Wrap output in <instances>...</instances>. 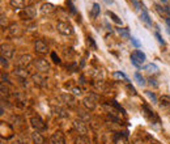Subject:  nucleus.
<instances>
[{
	"mask_svg": "<svg viewBox=\"0 0 170 144\" xmlns=\"http://www.w3.org/2000/svg\"><path fill=\"white\" fill-rule=\"evenodd\" d=\"M130 39H131V42H132V45H133V46H135V47H140V46H142V45H140V43H139V41H137V39H136V38H133V37H131V38H130Z\"/></svg>",
	"mask_w": 170,
	"mask_h": 144,
	"instance_id": "35",
	"label": "nucleus"
},
{
	"mask_svg": "<svg viewBox=\"0 0 170 144\" xmlns=\"http://www.w3.org/2000/svg\"><path fill=\"white\" fill-rule=\"evenodd\" d=\"M154 37L157 38V41L160 42L161 45H165V41H164V38L161 37V35H160V33H158V32H156V33H154Z\"/></svg>",
	"mask_w": 170,
	"mask_h": 144,
	"instance_id": "32",
	"label": "nucleus"
},
{
	"mask_svg": "<svg viewBox=\"0 0 170 144\" xmlns=\"http://www.w3.org/2000/svg\"><path fill=\"white\" fill-rule=\"evenodd\" d=\"M100 12H101V7L98 3H94L92 7V10H90V16L93 17V19H96L97 16H100Z\"/></svg>",
	"mask_w": 170,
	"mask_h": 144,
	"instance_id": "18",
	"label": "nucleus"
},
{
	"mask_svg": "<svg viewBox=\"0 0 170 144\" xmlns=\"http://www.w3.org/2000/svg\"><path fill=\"white\" fill-rule=\"evenodd\" d=\"M118 33L121 34L123 38H126V39H130V38H131V35H130L127 28H118Z\"/></svg>",
	"mask_w": 170,
	"mask_h": 144,
	"instance_id": "22",
	"label": "nucleus"
},
{
	"mask_svg": "<svg viewBox=\"0 0 170 144\" xmlns=\"http://www.w3.org/2000/svg\"><path fill=\"white\" fill-rule=\"evenodd\" d=\"M9 4L12 8L14 9H24V5H25V2L24 0H10Z\"/></svg>",
	"mask_w": 170,
	"mask_h": 144,
	"instance_id": "17",
	"label": "nucleus"
},
{
	"mask_svg": "<svg viewBox=\"0 0 170 144\" xmlns=\"http://www.w3.org/2000/svg\"><path fill=\"white\" fill-rule=\"evenodd\" d=\"M140 17H142V20H143L145 24L152 25V20H151L149 14H148V12H147L145 9H143V10H142V13H140Z\"/></svg>",
	"mask_w": 170,
	"mask_h": 144,
	"instance_id": "19",
	"label": "nucleus"
},
{
	"mask_svg": "<svg viewBox=\"0 0 170 144\" xmlns=\"http://www.w3.org/2000/svg\"><path fill=\"white\" fill-rule=\"evenodd\" d=\"M127 88L130 89V91H131V93H132V94H136V91H135V88H133L132 85H130V84H128V85H127Z\"/></svg>",
	"mask_w": 170,
	"mask_h": 144,
	"instance_id": "40",
	"label": "nucleus"
},
{
	"mask_svg": "<svg viewBox=\"0 0 170 144\" xmlns=\"http://www.w3.org/2000/svg\"><path fill=\"white\" fill-rule=\"evenodd\" d=\"M106 14H107V16H110V19L113 20L115 24H118V25H122V20L119 19V17H118V16H117V14H115L114 12H111V10H107V12H106Z\"/></svg>",
	"mask_w": 170,
	"mask_h": 144,
	"instance_id": "20",
	"label": "nucleus"
},
{
	"mask_svg": "<svg viewBox=\"0 0 170 144\" xmlns=\"http://www.w3.org/2000/svg\"><path fill=\"white\" fill-rule=\"evenodd\" d=\"M31 63H33V59H31V56L29 55V54H24V55H21L19 59L16 60V67L26 68V67L30 66Z\"/></svg>",
	"mask_w": 170,
	"mask_h": 144,
	"instance_id": "5",
	"label": "nucleus"
},
{
	"mask_svg": "<svg viewBox=\"0 0 170 144\" xmlns=\"http://www.w3.org/2000/svg\"><path fill=\"white\" fill-rule=\"evenodd\" d=\"M33 64L35 67V70L38 72H41V74H47L50 71V64L46 59H42V58H38V59L33 60Z\"/></svg>",
	"mask_w": 170,
	"mask_h": 144,
	"instance_id": "1",
	"label": "nucleus"
},
{
	"mask_svg": "<svg viewBox=\"0 0 170 144\" xmlns=\"http://www.w3.org/2000/svg\"><path fill=\"white\" fill-rule=\"evenodd\" d=\"M144 70L148 71V72H152V74H156V72L158 71V67L154 63H149V64H147V66L144 67Z\"/></svg>",
	"mask_w": 170,
	"mask_h": 144,
	"instance_id": "24",
	"label": "nucleus"
},
{
	"mask_svg": "<svg viewBox=\"0 0 170 144\" xmlns=\"http://www.w3.org/2000/svg\"><path fill=\"white\" fill-rule=\"evenodd\" d=\"M0 60H1V66H3V67H7V66H8V59H7V58L1 56V58H0Z\"/></svg>",
	"mask_w": 170,
	"mask_h": 144,
	"instance_id": "36",
	"label": "nucleus"
},
{
	"mask_svg": "<svg viewBox=\"0 0 170 144\" xmlns=\"http://www.w3.org/2000/svg\"><path fill=\"white\" fill-rule=\"evenodd\" d=\"M31 80H33V82H34L35 85L41 86V88H43V86L47 85V77L45 76V74H41V72L31 75Z\"/></svg>",
	"mask_w": 170,
	"mask_h": 144,
	"instance_id": "6",
	"label": "nucleus"
},
{
	"mask_svg": "<svg viewBox=\"0 0 170 144\" xmlns=\"http://www.w3.org/2000/svg\"><path fill=\"white\" fill-rule=\"evenodd\" d=\"M60 98L63 100L64 104H67V105H70V106H75V104H76L75 97L71 96V94H68V93H61V94H60Z\"/></svg>",
	"mask_w": 170,
	"mask_h": 144,
	"instance_id": "14",
	"label": "nucleus"
},
{
	"mask_svg": "<svg viewBox=\"0 0 170 144\" xmlns=\"http://www.w3.org/2000/svg\"><path fill=\"white\" fill-rule=\"evenodd\" d=\"M149 82H151V85L153 84L154 86H157V82H156V80H153V79H149Z\"/></svg>",
	"mask_w": 170,
	"mask_h": 144,
	"instance_id": "41",
	"label": "nucleus"
},
{
	"mask_svg": "<svg viewBox=\"0 0 170 144\" xmlns=\"http://www.w3.org/2000/svg\"><path fill=\"white\" fill-rule=\"evenodd\" d=\"M133 55H135L137 59H139V62L140 63H143V62H145V59H147V56H145V54H144L143 51H140V50H136L135 52H133Z\"/></svg>",
	"mask_w": 170,
	"mask_h": 144,
	"instance_id": "23",
	"label": "nucleus"
},
{
	"mask_svg": "<svg viewBox=\"0 0 170 144\" xmlns=\"http://www.w3.org/2000/svg\"><path fill=\"white\" fill-rule=\"evenodd\" d=\"M103 2L106 3V4H113V2H114V0H103Z\"/></svg>",
	"mask_w": 170,
	"mask_h": 144,
	"instance_id": "42",
	"label": "nucleus"
},
{
	"mask_svg": "<svg viewBox=\"0 0 170 144\" xmlns=\"http://www.w3.org/2000/svg\"><path fill=\"white\" fill-rule=\"evenodd\" d=\"M82 104H84V106L86 107V109H89V110H94V107H96V102H94V100H93V97H85L84 100H82Z\"/></svg>",
	"mask_w": 170,
	"mask_h": 144,
	"instance_id": "15",
	"label": "nucleus"
},
{
	"mask_svg": "<svg viewBox=\"0 0 170 144\" xmlns=\"http://www.w3.org/2000/svg\"><path fill=\"white\" fill-rule=\"evenodd\" d=\"M50 56H51V60L54 63H56V64L60 63V58L56 55V52H51V55H50Z\"/></svg>",
	"mask_w": 170,
	"mask_h": 144,
	"instance_id": "31",
	"label": "nucleus"
},
{
	"mask_svg": "<svg viewBox=\"0 0 170 144\" xmlns=\"http://www.w3.org/2000/svg\"><path fill=\"white\" fill-rule=\"evenodd\" d=\"M34 49H35V52H38V54H46V52L49 51L47 45H46V43L43 42L42 39H38V41H35Z\"/></svg>",
	"mask_w": 170,
	"mask_h": 144,
	"instance_id": "9",
	"label": "nucleus"
},
{
	"mask_svg": "<svg viewBox=\"0 0 170 144\" xmlns=\"http://www.w3.org/2000/svg\"><path fill=\"white\" fill-rule=\"evenodd\" d=\"M76 144H90V140L86 138V135H80L76 139Z\"/></svg>",
	"mask_w": 170,
	"mask_h": 144,
	"instance_id": "25",
	"label": "nucleus"
},
{
	"mask_svg": "<svg viewBox=\"0 0 170 144\" xmlns=\"http://www.w3.org/2000/svg\"><path fill=\"white\" fill-rule=\"evenodd\" d=\"M1 94L3 96H8L9 94V91H8V88H5V85H4V82H1Z\"/></svg>",
	"mask_w": 170,
	"mask_h": 144,
	"instance_id": "33",
	"label": "nucleus"
},
{
	"mask_svg": "<svg viewBox=\"0 0 170 144\" xmlns=\"http://www.w3.org/2000/svg\"><path fill=\"white\" fill-rule=\"evenodd\" d=\"M33 2H35V0H33ZM37 2H38V0H37Z\"/></svg>",
	"mask_w": 170,
	"mask_h": 144,
	"instance_id": "47",
	"label": "nucleus"
},
{
	"mask_svg": "<svg viewBox=\"0 0 170 144\" xmlns=\"http://www.w3.org/2000/svg\"><path fill=\"white\" fill-rule=\"evenodd\" d=\"M51 144H66V136L61 131H55L51 135Z\"/></svg>",
	"mask_w": 170,
	"mask_h": 144,
	"instance_id": "8",
	"label": "nucleus"
},
{
	"mask_svg": "<svg viewBox=\"0 0 170 144\" xmlns=\"http://www.w3.org/2000/svg\"><path fill=\"white\" fill-rule=\"evenodd\" d=\"M131 63H132L136 68H142V63L139 62V59H137V58L133 55V54H131Z\"/></svg>",
	"mask_w": 170,
	"mask_h": 144,
	"instance_id": "28",
	"label": "nucleus"
},
{
	"mask_svg": "<svg viewBox=\"0 0 170 144\" xmlns=\"http://www.w3.org/2000/svg\"><path fill=\"white\" fill-rule=\"evenodd\" d=\"M54 10H55V5L51 4V3H43L41 7V13L42 14H51Z\"/></svg>",
	"mask_w": 170,
	"mask_h": 144,
	"instance_id": "12",
	"label": "nucleus"
},
{
	"mask_svg": "<svg viewBox=\"0 0 170 144\" xmlns=\"http://www.w3.org/2000/svg\"><path fill=\"white\" fill-rule=\"evenodd\" d=\"M8 30H9V34L12 35V37H21V34H22V30H21L20 25H17V24H12Z\"/></svg>",
	"mask_w": 170,
	"mask_h": 144,
	"instance_id": "13",
	"label": "nucleus"
},
{
	"mask_svg": "<svg viewBox=\"0 0 170 144\" xmlns=\"http://www.w3.org/2000/svg\"><path fill=\"white\" fill-rule=\"evenodd\" d=\"M1 144H7V143H4V142H1Z\"/></svg>",
	"mask_w": 170,
	"mask_h": 144,
	"instance_id": "45",
	"label": "nucleus"
},
{
	"mask_svg": "<svg viewBox=\"0 0 170 144\" xmlns=\"http://www.w3.org/2000/svg\"><path fill=\"white\" fill-rule=\"evenodd\" d=\"M72 92H73L76 96H80L81 94V89L80 88H72Z\"/></svg>",
	"mask_w": 170,
	"mask_h": 144,
	"instance_id": "37",
	"label": "nucleus"
},
{
	"mask_svg": "<svg viewBox=\"0 0 170 144\" xmlns=\"http://www.w3.org/2000/svg\"><path fill=\"white\" fill-rule=\"evenodd\" d=\"M160 104L162 106H169L170 105V96L169 94H162L160 97Z\"/></svg>",
	"mask_w": 170,
	"mask_h": 144,
	"instance_id": "21",
	"label": "nucleus"
},
{
	"mask_svg": "<svg viewBox=\"0 0 170 144\" xmlns=\"http://www.w3.org/2000/svg\"><path fill=\"white\" fill-rule=\"evenodd\" d=\"M31 139H33L34 144H43V143H45V138L41 135V132H39V131L31 132Z\"/></svg>",
	"mask_w": 170,
	"mask_h": 144,
	"instance_id": "16",
	"label": "nucleus"
},
{
	"mask_svg": "<svg viewBox=\"0 0 170 144\" xmlns=\"http://www.w3.org/2000/svg\"><path fill=\"white\" fill-rule=\"evenodd\" d=\"M151 144H156V143H151Z\"/></svg>",
	"mask_w": 170,
	"mask_h": 144,
	"instance_id": "46",
	"label": "nucleus"
},
{
	"mask_svg": "<svg viewBox=\"0 0 170 144\" xmlns=\"http://www.w3.org/2000/svg\"><path fill=\"white\" fill-rule=\"evenodd\" d=\"M145 93H147V96H148V97H149V98L152 100V102H157V97H156V94H154L153 92H151V91H147Z\"/></svg>",
	"mask_w": 170,
	"mask_h": 144,
	"instance_id": "30",
	"label": "nucleus"
},
{
	"mask_svg": "<svg viewBox=\"0 0 170 144\" xmlns=\"http://www.w3.org/2000/svg\"><path fill=\"white\" fill-rule=\"evenodd\" d=\"M88 43H89V45L92 46V47L94 49V50L97 49V46H96V42H94V39H93L92 37H88Z\"/></svg>",
	"mask_w": 170,
	"mask_h": 144,
	"instance_id": "34",
	"label": "nucleus"
},
{
	"mask_svg": "<svg viewBox=\"0 0 170 144\" xmlns=\"http://www.w3.org/2000/svg\"><path fill=\"white\" fill-rule=\"evenodd\" d=\"M166 24H168V26L170 29V19H166Z\"/></svg>",
	"mask_w": 170,
	"mask_h": 144,
	"instance_id": "44",
	"label": "nucleus"
},
{
	"mask_svg": "<svg viewBox=\"0 0 170 144\" xmlns=\"http://www.w3.org/2000/svg\"><path fill=\"white\" fill-rule=\"evenodd\" d=\"M7 24V17H5V14L4 13H1V26L4 28V25Z\"/></svg>",
	"mask_w": 170,
	"mask_h": 144,
	"instance_id": "38",
	"label": "nucleus"
},
{
	"mask_svg": "<svg viewBox=\"0 0 170 144\" xmlns=\"http://www.w3.org/2000/svg\"><path fill=\"white\" fill-rule=\"evenodd\" d=\"M14 75H16V77H19L20 80H26V77L29 76V74H28V71H26V68H20V67H16L14 68V72H13Z\"/></svg>",
	"mask_w": 170,
	"mask_h": 144,
	"instance_id": "11",
	"label": "nucleus"
},
{
	"mask_svg": "<svg viewBox=\"0 0 170 144\" xmlns=\"http://www.w3.org/2000/svg\"><path fill=\"white\" fill-rule=\"evenodd\" d=\"M13 54H14V50L12 46L7 45V43H3L1 45V56L7 58V59H10V58L13 56Z\"/></svg>",
	"mask_w": 170,
	"mask_h": 144,
	"instance_id": "10",
	"label": "nucleus"
},
{
	"mask_svg": "<svg viewBox=\"0 0 170 144\" xmlns=\"http://www.w3.org/2000/svg\"><path fill=\"white\" fill-rule=\"evenodd\" d=\"M56 29H58V32L63 35L73 34V28H72V25L68 24L67 21H59V22L56 24Z\"/></svg>",
	"mask_w": 170,
	"mask_h": 144,
	"instance_id": "3",
	"label": "nucleus"
},
{
	"mask_svg": "<svg viewBox=\"0 0 170 144\" xmlns=\"http://www.w3.org/2000/svg\"><path fill=\"white\" fill-rule=\"evenodd\" d=\"M1 80H3V82H10L9 81V79H8V76H7V75L5 74H1Z\"/></svg>",
	"mask_w": 170,
	"mask_h": 144,
	"instance_id": "39",
	"label": "nucleus"
},
{
	"mask_svg": "<svg viewBox=\"0 0 170 144\" xmlns=\"http://www.w3.org/2000/svg\"><path fill=\"white\" fill-rule=\"evenodd\" d=\"M30 124L35 131H45V130H47V126H46V123L43 122V119L39 115H34V117L30 118Z\"/></svg>",
	"mask_w": 170,
	"mask_h": 144,
	"instance_id": "2",
	"label": "nucleus"
},
{
	"mask_svg": "<svg viewBox=\"0 0 170 144\" xmlns=\"http://www.w3.org/2000/svg\"><path fill=\"white\" fill-rule=\"evenodd\" d=\"M135 79L137 80V82H139V85H142V86L145 85V79H144L142 75L139 74V72H136V74H135Z\"/></svg>",
	"mask_w": 170,
	"mask_h": 144,
	"instance_id": "27",
	"label": "nucleus"
},
{
	"mask_svg": "<svg viewBox=\"0 0 170 144\" xmlns=\"http://www.w3.org/2000/svg\"><path fill=\"white\" fill-rule=\"evenodd\" d=\"M55 113H56L58 117H61V118H66L67 115H68V114L66 113V110H64L63 107H59V106L55 107Z\"/></svg>",
	"mask_w": 170,
	"mask_h": 144,
	"instance_id": "26",
	"label": "nucleus"
},
{
	"mask_svg": "<svg viewBox=\"0 0 170 144\" xmlns=\"http://www.w3.org/2000/svg\"><path fill=\"white\" fill-rule=\"evenodd\" d=\"M19 14L22 20H33L34 17L37 16V9H35L33 5H28L26 8H24Z\"/></svg>",
	"mask_w": 170,
	"mask_h": 144,
	"instance_id": "4",
	"label": "nucleus"
},
{
	"mask_svg": "<svg viewBox=\"0 0 170 144\" xmlns=\"http://www.w3.org/2000/svg\"><path fill=\"white\" fill-rule=\"evenodd\" d=\"M114 77H118V79H123V80H126V81H128V77L127 76H126V75L124 74H123V72H114Z\"/></svg>",
	"mask_w": 170,
	"mask_h": 144,
	"instance_id": "29",
	"label": "nucleus"
},
{
	"mask_svg": "<svg viewBox=\"0 0 170 144\" xmlns=\"http://www.w3.org/2000/svg\"><path fill=\"white\" fill-rule=\"evenodd\" d=\"M164 9H165V12H168L170 14V8H168V7H164Z\"/></svg>",
	"mask_w": 170,
	"mask_h": 144,
	"instance_id": "43",
	"label": "nucleus"
},
{
	"mask_svg": "<svg viewBox=\"0 0 170 144\" xmlns=\"http://www.w3.org/2000/svg\"><path fill=\"white\" fill-rule=\"evenodd\" d=\"M73 127H75V130L80 135H86V134H88V127H86V124L81 119L73 121Z\"/></svg>",
	"mask_w": 170,
	"mask_h": 144,
	"instance_id": "7",
	"label": "nucleus"
}]
</instances>
